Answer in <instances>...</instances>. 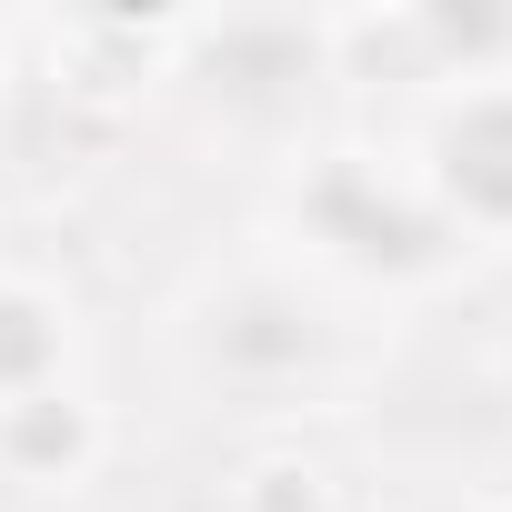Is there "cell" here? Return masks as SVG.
Wrapping results in <instances>:
<instances>
[{"instance_id":"obj_3","label":"cell","mask_w":512,"mask_h":512,"mask_svg":"<svg viewBox=\"0 0 512 512\" xmlns=\"http://www.w3.org/2000/svg\"><path fill=\"white\" fill-rule=\"evenodd\" d=\"M61 352H71L61 302L41 282H21V272H0V412L31 402V392H51L61 382Z\"/></svg>"},{"instance_id":"obj_2","label":"cell","mask_w":512,"mask_h":512,"mask_svg":"<svg viewBox=\"0 0 512 512\" xmlns=\"http://www.w3.org/2000/svg\"><path fill=\"white\" fill-rule=\"evenodd\" d=\"M412 181L452 241H512V71L442 81L412 141Z\"/></svg>"},{"instance_id":"obj_4","label":"cell","mask_w":512,"mask_h":512,"mask_svg":"<svg viewBox=\"0 0 512 512\" xmlns=\"http://www.w3.org/2000/svg\"><path fill=\"white\" fill-rule=\"evenodd\" d=\"M0 71H11V41H0Z\"/></svg>"},{"instance_id":"obj_1","label":"cell","mask_w":512,"mask_h":512,"mask_svg":"<svg viewBox=\"0 0 512 512\" xmlns=\"http://www.w3.org/2000/svg\"><path fill=\"white\" fill-rule=\"evenodd\" d=\"M292 221H302V251H312L322 272H342V282L432 272V262H452V251H462V241L442 231V211L422 201L412 161L382 171L372 151H322V161H302Z\"/></svg>"}]
</instances>
